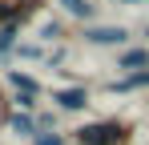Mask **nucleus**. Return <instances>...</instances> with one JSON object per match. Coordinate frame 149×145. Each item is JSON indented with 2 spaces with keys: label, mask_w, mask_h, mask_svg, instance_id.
<instances>
[{
  "label": "nucleus",
  "mask_w": 149,
  "mask_h": 145,
  "mask_svg": "<svg viewBox=\"0 0 149 145\" xmlns=\"http://www.w3.org/2000/svg\"><path fill=\"white\" fill-rule=\"evenodd\" d=\"M16 56H20V61H40L45 48H40V45H16Z\"/></svg>",
  "instance_id": "nucleus-11"
},
{
  "label": "nucleus",
  "mask_w": 149,
  "mask_h": 145,
  "mask_svg": "<svg viewBox=\"0 0 149 145\" xmlns=\"http://www.w3.org/2000/svg\"><path fill=\"white\" fill-rule=\"evenodd\" d=\"M81 36H85V45H97V48H125L133 40V32L121 24H89Z\"/></svg>",
  "instance_id": "nucleus-2"
},
{
  "label": "nucleus",
  "mask_w": 149,
  "mask_h": 145,
  "mask_svg": "<svg viewBox=\"0 0 149 145\" xmlns=\"http://www.w3.org/2000/svg\"><path fill=\"white\" fill-rule=\"evenodd\" d=\"M133 133H137L133 121H125V117H101V121H89V125L73 129V141L77 145H129Z\"/></svg>",
  "instance_id": "nucleus-1"
},
{
  "label": "nucleus",
  "mask_w": 149,
  "mask_h": 145,
  "mask_svg": "<svg viewBox=\"0 0 149 145\" xmlns=\"http://www.w3.org/2000/svg\"><path fill=\"white\" fill-rule=\"evenodd\" d=\"M8 129H12L16 137H24V141H32V137L40 133V129H36V113H20V109L8 117Z\"/></svg>",
  "instance_id": "nucleus-5"
},
{
  "label": "nucleus",
  "mask_w": 149,
  "mask_h": 145,
  "mask_svg": "<svg viewBox=\"0 0 149 145\" xmlns=\"http://www.w3.org/2000/svg\"><path fill=\"white\" fill-rule=\"evenodd\" d=\"M12 101H16L20 113H36V105H40V97H32V93H16Z\"/></svg>",
  "instance_id": "nucleus-10"
},
{
  "label": "nucleus",
  "mask_w": 149,
  "mask_h": 145,
  "mask_svg": "<svg viewBox=\"0 0 149 145\" xmlns=\"http://www.w3.org/2000/svg\"><path fill=\"white\" fill-rule=\"evenodd\" d=\"M8 85H12L16 93H32V97H40V93H45V85H40L36 77L20 72V69H12V72H8Z\"/></svg>",
  "instance_id": "nucleus-6"
},
{
  "label": "nucleus",
  "mask_w": 149,
  "mask_h": 145,
  "mask_svg": "<svg viewBox=\"0 0 149 145\" xmlns=\"http://www.w3.org/2000/svg\"><path fill=\"white\" fill-rule=\"evenodd\" d=\"M121 4H137V0H121Z\"/></svg>",
  "instance_id": "nucleus-13"
},
{
  "label": "nucleus",
  "mask_w": 149,
  "mask_h": 145,
  "mask_svg": "<svg viewBox=\"0 0 149 145\" xmlns=\"http://www.w3.org/2000/svg\"><path fill=\"white\" fill-rule=\"evenodd\" d=\"M40 40H61V24H45L40 28Z\"/></svg>",
  "instance_id": "nucleus-12"
},
{
  "label": "nucleus",
  "mask_w": 149,
  "mask_h": 145,
  "mask_svg": "<svg viewBox=\"0 0 149 145\" xmlns=\"http://www.w3.org/2000/svg\"><path fill=\"white\" fill-rule=\"evenodd\" d=\"M145 36H149V28H145Z\"/></svg>",
  "instance_id": "nucleus-14"
},
{
  "label": "nucleus",
  "mask_w": 149,
  "mask_h": 145,
  "mask_svg": "<svg viewBox=\"0 0 149 145\" xmlns=\"http://www.w3.org/2000/svg\"><path fill=\"white\" fill-rule=\"evenodd\" d=\"M117 69H125V72H145V69H149V48H141V45L121 48V56H117Z\"/></svg>",
  "instance_id": "nucleus-4"
},
{
  "label": "nucleus",
  "mask_w": 149,
  "mask_h": 145,
  "mask_svg": "<svg viewBox=\"0 0 149 145\" xmlns=\"http://www.w3.org/2000/svg\"><path fill=\"white\" fill-rule=\"evenodd\" d=\"M133 89H149V69L145 72H125L121 81L109 85V93H133Z\"/></svg>",
  "instance_id": "nucleus-7"
},
{
  "label": "nucleus",
  "mask_w": 149,
  "mask_h": 145,
  "mask_svg": "<svg viewBox=\"0 0 149 145\" xmlns=\"http://www.w3.org/2000/svg\"><path fill=\"white\" fill-rule=\"evenodd\" d=\"M61 8L69 16H77V20H93L97 16V4H89V0H61Z\"/></svg>",
  "instance_id": "nucleus-8"
},
{
  "label": "nucleus",
  "mask_w": 149,
  "mask_h": 145,
  "mask_svg": "<svg viewBox=\"0 0 149 145\" xmlns=\"http://www.w3.org/2000/svg\"><path fill=\"white\" fill-rule=\"evenodd\" d=\"M32 145H69V133H61V129H45V133H36Z\"/></svg>",
  "instance_id": "nucleus-9"
},
{
  "label": "nucleus",
  "mask_w": 149,
  "mask_h": 145,
  "mask_svg": "<svg viewBox=\"0 0 149 145\" xmlns=\"http://www.w3.org/2000/svg\"><path fill=\"white\" fill-rule=\"evenodd\" d=\"M52 101H56V109H61V113H85V109L93 105V97H89L85 85H65V89H56V93H52Z\"/></svg>",
  "instance_id": "nucleus-3"
}]
</instances>
